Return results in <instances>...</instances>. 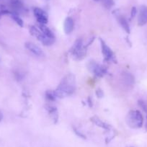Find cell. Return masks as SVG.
Instances as JSON below:
<instances>
[{
    "label": "cell",
    "instance_id": "obj_7",
    "mask_svg": "<svg viewBox=\"0 0 147 147\" xmlns=\"http://www.w3.org/2000/svg\"><path fill=\"white\" fill-rule=\"evenodd\" d=\"M33 13L39 24H42V25L47 24L48 15L45 11L38 7H35L33 9Z\"/></svg>",
    "mask_w": 147,
    "mask_h": 147
},
{
    "label": "cell",
    "instance_id": "obj_8",
    "mask_svg": "<svg viewBox=\"0 0 147 147\" xmlns=\"http://www.w3.org/2000/svg\"><path fill=\"white\" fill-rule=\"evenodd\" d=\"M25 46L28 50H29L31 53H33L35 56H39V57L44 56L42 49L37 46V45L34 44V43H31V42H26L25 43Z\"/></svg>",
    "mask_w": 147,
    "mask_h": 147
},
{
    "label": "cell",
    "instance_id": "obj_4",
    "mask_svg": "<svg viewBox=\"0 0 147 147\" xmlns=\"http://www.w3.org/2000/svg\"><path fill=\"white\" fill-rule=\"evenodd\" d=\"M30 32L32 36L36 37L37 39L41 42L44 46H51L55 42V39L46 36L43 32H40L39 30L35 26L30 27Z\"/></svg>",
    "mask_w": 147,
    "mask_h": 147
},
{
    "label": "cell",
    "instance_id": "obj_17",
    "mask_svg": "<svg viewBox=\"0 0 147 147\" xmlns=\"http://www.w3.org/2000/svg\"><path fill=\"white\" fill-rule=\"evenodd\" d=\"M100 2L107 9H111L114 6V5H115L113 0H100Z\"/></svg>",
    "mask_w": 147,
    "mask_h": 147
},
{
    "label": "cell",
    "instance_id": "obj_3",
    "mask_svg": "<svg viewBox=\"0 0 147 147\" xmlns=\"http://www.w3.org/2000/svg\"><path fill=\"white\" fill-rule=\"evenodd\" d=\"M87 47V46H83V41L82 39H77L71 49V53L76 59L81 60L86 56Z\"/></svg>",
    "mask_w": 147,
    "mask_h": 147
},
{
    "label": "cell",
    "instance_id": "obj_19",
    "mask_svg": "<svg viewBox=\"0 0 147 147\" xmlns=\"http://www.w3.org/2000/svg\"><path fill=\"white\" fill-rule=\"evenodd\" d=\"M46 97L50 101H55L56 100V96L55 94L54 91H50V90H48L46 92Z\"/></svg>",
    "mask_w": 147,
    "mask_h": 147
},
{
    "label": "cell",
    "instance_id": "obj_23",
    "mask_svg": "<svg viewBox=\"0 0 147 147\" xmlns=\"http://www.w3.org/2000/svg\"><path fill=\"white\" fill-rule=\"evenodd\" d=\"M2 118H3V115H2V113L0 112V122H1V121H2Z\"/></svg>",
    "mask_w": 147,
    "mask_h": 147
},
{
    "label": "cell",
    "instance_id": "obj_11",
    "mask_svg": "<svg viewBox=\"0 0 147 147\" xmlns=\"http://www.w3.org/2000/svg\"><path fill=\"white\" fill-rule=\"evenodd\" d=\"M74 27V20L71 17L66 18L64 21V24H63V29H64L65 33L68 35V34H70L71 32H72Z\"/></svg>",
    "mask_w": 147,
    "mask_h": 147
},
{
    "label": "cell",
    "instance_id": "obj_5",
    "mask_svg": "<svg viewBox=\"0 0 147 147\" xmlns=\"http://www.w3.org/2000/svg\"><path fill=\"white\" fill-rule=\"evenodd\" d=\"M87 68L90 72L94 74V75L98 77H103L105 74L107 73V68L92 61L89 62L87 64Z\"/></svg>",
    "mask_w": 147,
    "mask_h": 147
},
{
    "label": "cell",
    "instance_id": "obj_15",
    "mask_svg": "<svg viewBox=\"0 0 147 147\" xmlns=\"http://www.w3.org/2000/svg\"><path fill=\"white\" fill-rule=\"evenodd\" d=\"M39 29L41 30V32L44 34L46 36L51 38L55 39V35L53 32L46 26V25H42V24H39Z\"/></svg>",
    "mask_w": 147,
    "mask_h": 147
},
{
    "label": "cell",
    "instance_id": "obj_20",
    "mask_svg": "<svg viewBox=\"0 0 147 147\" xmlns=\"http://www.w3.org/2000/svg\"><path fill=\"white\" fill-rule=\"evenodd\" d=\"M73 130H74V132L75 133L76 135H77V136H79L80 138H82V139H86V138H87V137H86V136L84 135V134H83L82 133H81L80 131H79L76 128H73Z\"/></svg>",
    "mask_w": 147,
    "mask_h": 147
},
{
    "label": "cell",
    "instance_id": "obj_24",
    "mask_svg": "<svg viewBox=\"0 0 147 147\" xmlns=\"http://www.w3.org/2000/svg\"><path fill=\"white\" fill-rule=\"evenodd\" d=\"M94 2H100V0H94Z\"/></svg>",
    "mask_w": 147,
    "mask_h": 147
},
{
    "label": "cell",
    "instance_id": "obj_21",
    "mask_svg": "<svg viewBox=\"0 0 147 147\" xmlns=\"http://www.w3.org/2000/svg\"><path fill=\"white\" fill-rule=\"evenodd\" d=\"M136 13H137L136 7H133L132 9H131V18H134V17L136 15Z\"/></svg>",
    "mask_w": 147,
    "mask_h": 147
},
{
    "label": "cell",
    "instance_id": "obj_25",
    "mask_svg": "<svg viewBox=\"0 0 147 147\" xmlns=\"http://www.w3.org/2000/svg\"><path fill=\"white\" fill-rule=\"evenodd\" d=\"M130 147H132V146H130Z\"/></svg>",
    "mask_w": 147,
    "mask_h": 147
},
{
    "label": "cell",
    "instance_id": "obj_18",
    "mask_svg": "<svg viewBox=\"0 0 147 147\" xmlns=\"http://www.w3.org/2000/svg\"><path fill=\"white\" fill-rule=\"evenodd\" d=\"M11 17H12V19H13L16 22V23L18 24L19 26H20L21 28H22V27L24 26L23 21H22V20L20 18L19 15H17V14H15V13H12L11 14Z\"/></svg>",
    "mask_w": 147,
    "mask_h": 147
},
{
    "label": "cell",
    "instance_id": "obj_2",
    "mask_svg": "<svg viewBox=\"0 0 147 147\" xmlns=\"http://www.w3.org/2000/svg\"><path fill=\"white\" fill-rule=\"evenodd\" d=\"M127 124L132 128H140L142 127L144 118L139 110H131L126 117Z\"/></svg>",
    "mask_w": 147,
    "mask_h": 147
},
{
    "label": "cell",
    "instance_id": "obj_10",
    "mask_svg": "<svg viewBox=\"0 0 147 147\" xmlns=\"http://www.w3.org/2000/svg\"><path fill=\"white\" fill-rule=\"evenodd\" d=\"M147 23V7L142 5L140 7L139 15L138 18V24L140 26L146 25Z\"/></svg>",
    "mask_w": 147,
    "mask_h": 147
},
{
    "label": "cell",
    "instance_id": "obj_9",
    "mask_svg": "<svg viewBox=\"0 0 147 147\" xmlns=\"http://www.w3.org/2000/svg\"><path fill=\"white\" fill-rule=\"evenodd\" d=\"M12 13H15L18 15V13L22 12L25 9L24 5L21 0H11L9 3Z\"/></svg>",
    "mask_w": 147,
    "mask_h": 147
},
{
    "label": "cell",
    "instance_id": "obj_12",
    "mask_svg": "<svg viewBox=\"0 0 147 147\" xmlns=\"http://www.w3.org/2000/svg\"><path fill=\"white\" fill-rule=\"evenodd\" d=\"M90 121H91L93 123L95 124L97 126L103 128V129L105 130H109L110 128V125H109L108 124L106 123L103 122L102 121H101V120L97 116L92 117V118H90Z\"/></svg>",
    "mask_w": 147,
    "mask_h": 147
},
{
    "label": "cell",
    "instance_id": "obj_1",
    "mask_svg": "<svg viewBox=\"0 0 147 147\" xmlns=\"http://www.w3.org/2000/svg\"><path fill=\"white\" fill-rule=\"evenodd\" d=\"M76 89L75 76L69 74L63 78L54 91L57 98H63L71 95Z\"/></svg>",
    "mask_w": 147,
    "mask_h": 147
},
{
    "label": "cell",
    "instance_id": "obj_22",
    "mask_svg": "<svg viewBox=\"0 0 147 147\" xmlns=\"http://www.w3.org/2000/svg\"><path fill=\"white\" fill-rule=\"evenodd\" d=\"M96 95L99 97V98H101L103 97V92L102 90H101L100 89L96 90Z\"/></svg>",
    "mask_w": 147,
    "mask_h": 147
},
{
    "label": "cell",
    "instance_id": "obj_13",
    "mask_svg": "<svg viewBox=\"0 0 147 147\" xmlns=\"http://www.w3.org/2000/svg\"><path fill=\"white\" fill-rule=\"evenodd\" d=\"M117 20H118V23L121 25V26L122 27L123 29L127 33L129 34L130 32H131V30H130L129 24L127 22L126 19H125L123 16H122V15H118Z\"/></svg>",
    "mask_w": 147,
    "mask_h": 147
},
{
    "label": "cell",
    "instance_id": "obj_6",
    "mask_svg": "<svg viewBox=\"0 0 147 147\" xmlns=\"http://www.w3.org/2000/svg\"><path fill=\"white\" fill-rule=\"evenodd\" d=\"M100 43H101L102 53L103 56H104L105 59L107 61H113L116 63V59H115V55H114L113 51L110 49V48L107 46V45L102 39H100Z\"/></svg>",
    "mask_w": 147,
    "mask_h": 147
},
{
    "label": "cell",
    "instance_id": "obj_14",
    "mask_svg": "<svg viewBox=\"0 0 147 147\" xmlns=\"http://www.w3.org/2000/svg\"><path fill=\"white\" fill-rule=\"evenodd\" d=\"M122 80L123 82V84H125L126 86H131L134 85V78L133 77L132 74L130 73H127L125 72L122 74Z\"/></svg>",
    "mask_w": 147,
    "mask_h": 147
},
{
    "label": "cell",
    "instance_id": "obj_16",
    "mask_svg": "<svg viewBox=\"0 0 147 147\" xmlns=\"http://www.w3.org/2000/svg\"><path fill=\"white\" fill-rule=\"evenodd\" d=\"M46 109L49 111V114L51 115V118H53V121H55L54 123L57 122L58 120V111H57V108L54 106L52 105H47L46 106Z\"/></svg>",
    "mask_w": 147,
    "mask_h": 147
}]
</instances>
